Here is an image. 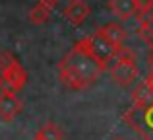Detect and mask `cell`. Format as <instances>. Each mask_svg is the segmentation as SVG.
Masks as SVG:
<instances>
[{
	"label": "cell",
	"instance_id": "cell-1",
	"mask_svg": "<svg viewBox=\"0 0 153 140\" xmlns=\"http://www.w3.org/2000/svg\"><path fill=\"white\" fill-rule=\"evenodd\" d=\"M105 72V66L87 47L85 37L79 39L78 43L72 45V49L62 57L58 62V78L68 90H85V88L93 86L95 80Z\"/></svg>",
	"mask_w": 153,
	"mask_h": 140
},
{
	"label": "cell",
	"instance_id": "cell-2",
	"mask_svg": "<svg viewBox=\"0 0 153 140\" xmlns=\"http://www.w3.org/2000/svg\"><path fill=\"white\" fill-rule=\"evenodd\" d=\"M138 74H140V70H138V64H136L134 53H132V49L122 45L116 51L114 58L111 62V78L114 80V84L128 88L136 82Z\"/></svg>",
	"mask_w": 153,
	"mask_h": 140
},
{
	"label": "cell",
	"instance_id": "cell-3",
	"mask_svg": "<svg viewBox=\"0 0 153 140\" xmlns=\"http://www.w3.org/2000/svg\"><path fill=\"white\" fill-rule=\"evenodd\" d=\"M122 121L143 140H153V103L151 105H132L122 115Z\"/></svg>",
	"mask_w": 153,
	"mask_h": 140
},
{
	"label": "cell",
	"instance_id": "cell-4",
	"mask_svg": "<svg viewBox=\"0 0 153 140\" xmlns=\"http://www.w3.org/2000/svg\"><path fill=\"white\" fill-rule=\"evenodd\" d=\"M85 41H87L89 51L93 53V57L101 62L105 68H107V66L112 62V58H114V55H116V51H118V49H116V47L112 45L107 37H105L101 29H97L95 33H91L89 37H85Z\"/></svg>",
	"mask_w": 153,
	"mask_h": 140
},
{
	"label": "cell",
	"instance_id": "cell-5",
	"mask_svg": "<svg viewBox=\"0 0 153 140\" xmlns=\"http://www.w3.org/2000/svg\"><path fill=\"white\" fill-rule=\"evenodd\" d=\"M25 84H27V72L18 61L10 64L8 68L0 70V90H10L18 94L19 90H23Z\"/></svg>",
	"mask_w": 153,
	"mask_h": 140
},
{
	"label": "cell",
	"instance_id": "cell-6",
	"mask_svg": "<svg viewBox=\"0 0 153 140\" xmlns=\"http://www.w3.org/2000/svg\"><path fill=\"white\" fill-rule=\"evenodd\" d=\"M23 109L22 99L16 95V91L10 90H0V119L6 123L14 121Z\"/></svg>",
	"mask_w": 153,
	"mask_h": 140
},
{
	"label": "cell",
	"instance_id": "cell-7",
	"mask_svg": "<svg viewBox=\"0 0 153 140\" xmlns=\"http://www.w3.org/2000/svg\"><path fill=\"white\" fill-rule=\"evenodd\" d=\"M62 14L72 25H82V23L89 18L91 8H89V4H87L85 0H70Z\"/></svg>",
	"mask_w": 153,
	"mask_h": 140
},
{
	"label": "cell",
	"instance_id": "cell-8",
	"mask_svg": "<svg viewBox=\"0 0 153 140\" xmlns=\"http://www.w3.org/2000/svg\"><path fill=\"white\" fill-rule=\"evenodd\" d=\"M108 10L120 19H130L138 16L140 12V0H108Z\"/></svg>",
	"mask_w": 153,
	"mask_h": 140
},
{
	"label": "cell",
	"instance_id": "cell-9",
	"mask_svg": "<svg viewBox=\"0 0 153 140\" xmlns=\"http://www.w3.org/2000/svg\"><path fill=\"white\" fill-rule=\"evenodd\" d=\"M151 103H153V68L147 80H143L132 94V105H151Z\"/></svg>",
	"mask_w": 153,
	"mask_h": 140
},
{
	"label": "cell",
	"instance_id": "cell-10",
	"mask_svg": "<svg viewBox=\"0 0 153 140\" xmlns=\"http://www.w3.org/2000/svg\"><path fill=\"white\" fill-rule=\"evenodd\" d=\"M99 29L103 31V35L108 39V41L112 43V45L116 47V49H120V47L126 43V39H128V31L124 29L120 23H116V22H111V23H105V25H101Z\"/></svg>",
	"mask_w": 153,
	"mask_h": 140
},
{
	"label": "cell",
	"instance_id": "cell-11",
	"mask_svg": "<svg viewBox=\"0 0 153 140\" xmlns=\"http://www.w3.org/2000/svg\"><path fill=\"white\" fill-rule=\"evenodd\" d=\"M51 12H52L51 6H47V4H43V2H37L29 10V22L33 23V25H43V23L49 22Z\"/></svg>",
	"mask_w": 153,
	"mask_h": 140
},
{
	"label": "cell",
	"instance_id": "cell-12",
	"mask_svg": "<svg viewBox=\"0 0 153 140\" xmlns=\"http://www.w3.org/2000/svg\"><path fill=\"white\" fill-rule=\"evenodd\" d=\"M138 35L147 43L149 47H153V14H146L140 22L138 27Z\"/></svg>",
	"mask_w": 153,
	"mask_h": 140
},
{
	"label": "cell",
	"instance_id": "cell-13",
	"mask_svg": "<svg viewBox=\"0 0 153 140\" xmlns=\"http://www.w3.org/2000/svg\"><path fill=\"white\" fill-rule=\"evenodd\" d=\"M37 136L43 138V140H62L64 134H62V130H60V127L56 125V123L49 121V123H45V125L39 129Z\"/></svg>",
	"mask_w": 153,
	"mask_h": 140
},
{
	"label": "cell",
	"instance_id": "cell-14",
	"mask_svg": "<svg viewBox=\"0 0 153 140\" xmlns=\"http://www.w3.org/2000/svg\"><path fill=\"white\" fill-rule=\"evenodd\" d=\"M16 62V57L12 53H8V51H4V53H0V70L8 68L10 64H14Z\"/></svg>",
	"mask_w": 153,
	"mask_h": 140
},
{
	"label": "cell",
	"instance_id": "cell-15",
	"mask_svg": "<svg viewBox=\"0 0 153 140\" xmlns=\"http://www.w3.org/2000/svg\"><path fill=\"white\" fill-rule=\"evenodd\" d=\"M39 2H43V4H47V6H51V8H54L56 4H58V0H39Z\"/></svg>",
	"mask_w": 153,
	"mask_h": 140
},
{
	"label": "cell",
	"instance_id": "cell-16",
	"mask_svg": "<svg viewBox=\"0 0 153 140\" xmlns=\"http://www.w3.org/2000/svg\"><path fill=\"white\" fill-rule=\"evenodd\" d=\"M149 68H153V47H151V55H149Z\"/></svg>",
	"mask_w": 153,
	"mask_h": 140
},
{
	"label": "cell",
	"instance_id": "cell-17",
	"mask_svg": "<svg viewBox=\"0 0 153 140\" xmlns=\"http://www.w3.org/2000/svg\"><path fill=\"white\" fill-rule=\"evenodd\" d=\"M33 140H43V138H39V136H37V134H35V138H33Z\"/></svg>",
	"mask_w": 153,
	"mask_h": 140
},
{
	"label": "cell",
	"instance_id": "cell-18",
	"mask_svg": "<svg viewBox=\"0 0 153 140\" xmlns=\"http://www.w3.org/2000/svg\"><path fill=\"white\" fill-rule=\"evenodd\" d=\"M114 140H124V138H114Z\"/></svg>",
	"mask_w": 153,
	"mask_h": 140
}]
</instances>
